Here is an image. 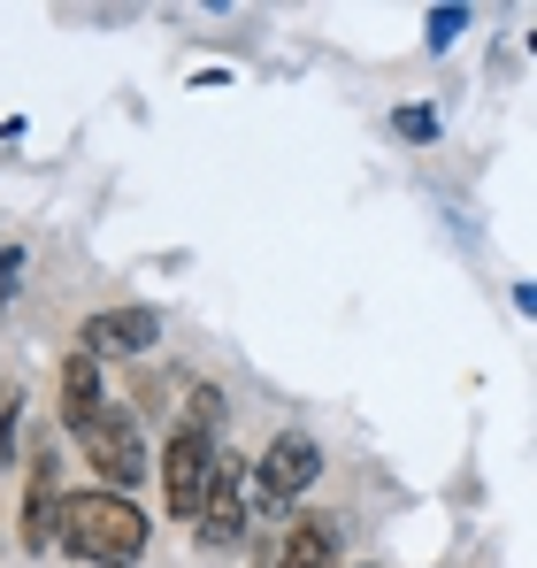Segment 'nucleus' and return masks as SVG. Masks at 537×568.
<instances>
[{"instance_id": "obj_1", "label": "nucleus", "mask_w": 537, "mask_h": 568, "mask_svg": "<svg viewBox=\"0 0 537 568\" xmlns=\"http://www.w3.org/2000/svg\"><path fill=\"white\" fill-rule=\"evenodd\" d=\"M146 538H154V523H146V507H139L131 491L85 484V491L62 499V554H70V561H85V568H139V561H146Z\"/></svg>"}, {"instance_id": "obj_2", "label": "nucleus", "mask_w": 537, "mask_h": 568, "mask_svg": "<svg viewBox=\"0 0 537 568\" xmlns=\"http://www.w3.org/2000/svg\"><path fill=\"white\" fill-rule=\"evenodd\" d=\"M78 438V454H85V469L108 484V491H131L139 499V484L154 476V454H146V430H139V407L131 399H108L92 423L70 430Z\"/></svg>"}, {"instance_id": "obj_3", "label": "nucleus", "mask_w": 537, "mask_h": 568, "mask_svg": "<svg viewBox=\"0 0 537 568\" xmlns=\"http://www.w3.org/2000/svg\"><path fill=\"white\" fill-rule=\"evenodd\" d=\"M215 462H223V438H207V430H192L178 423L170 438H162V454H154V469H162V499H170V523H200V507H207V484H215Z\"/></svg>"}, {"instance_id": "obj_4", "label": "nucleus", "mask_w": 537, "mask_h": 568, "mask_svg": "<svg viewBox=\"0 0 537 568\" xmlns=\"http://www.w3.org/2000/svg\"><path fill=\"white\" fill-rule=\"evenodd\" d=\"M315 476H323V446H315V430H276L262 446V462H254V515H284L300 491H315Z\"/></svg>"}, {"instance_id": "obj_5", "label": "nucleus", "mask_w": 537, "mask_h": 568, "mask_svg": "<svg viewBox=\"0 0 537 568\" xmlns=\"http://www.w3.org/2000/svg\"><path fill=\"white\" fill-rule=\"evenodd\" d=\"M246 476H254V462L223 446V462H215V484H207V507H200V523H192V538H200L207 554H231V546H246V530H254Z\"/></svg>"}, {"instance_id": "obj_6", "label": "nucleus", "mask_w": 537, "mask_h": 568, "mask_svg": "<svg viewBox=\"0 0 537 568\" xmlns=\"http://www.w3.org/2000/svg\"><path fill=\"white\" fill-rule=\"evenodd\" d=\"M154 346H162V315L154 307H100V315H85V331H78V354H92L100 369L108 362H139Z\"/></svg>"}, {"instance_id": "obj_7", "label": "nucleus", "mask_w": 537, "mask_h": 568, "mask_svg": "<svg viewBox=\"0 0 537 568\" xmlns=\"http://www.w3.org/2000/svg\"><path fill=\"white\" fill-rule=\"evenodd\" d=\"M62 469H54V454H39L31 476H23V507H16V546L23 554H62Z\"/></svg>"}, {"instance_id": "obj_8", "label": "nucleus", "mask_w": 537, "mask_h": 568, "mask_svg": "<svg viewBox=\"0 0 537 568\" xmlns=\"http://www.w3.org/2000/svg\"><path fill=\"white\" fill-rule=\"evenodd\" d=\"M338 546H346V523L338 515H292L268 568H338Z\"/></svg>"}, {"instance_id": "obj_9", "label": "nucleus", "mask_w": 537, "mask_h": 568, "mask_svg": "<svg viewBox=\"0 0 537 568\" xmlns=\"http://www.w3.org/2000/svg\"><path fill=\"white\" fill-rule=\"evenodd\" d=\"M54 392H62L54 407H62V423H70V430H78V423H92V415L108 407V384H100V362H92V354H78V346L62 354V377H54Z\"/></svg>"}, {"instance_id": "obj_10", "label": "nucleus", "mask_w": 537, "mask_h": 568, "mask_svg": "<svg viewBox=\"0 0 537 568\" xmlns=\"http://www.w3.org/2000/svg\"><path fill=\"white\" fill-rule=\"evenodd\" d=\"M184 399H192V407H184L178 423H192V430H207V438H223V384L192 377V384H184Z\"/></svg>"}, {"instance_id": "obj_11", "label": "nucleus", "mask_w": 537, "mask_h": 568, "mask_svg": "<svg viewBox=\"0 0 537 568\" xmlns=\"http://www.w3.org/2000/svg\"><path fill=\"white\" fill-rule=\"evenodd\" d=\"M392 131H399L407 146H438V108H399Z\"/></svg>"}, {"instance_id": "obj_12", "label": "nucleus", "mask_w": 537, "mask_h": 568, "mask_svg": "<svg viewBox=\"0 0 537 568\" xmlns=\"http://www.w3.org/2000/svg\"><path fill=\"white\" fill-rule=\"evenodd\" d=\"M16 423H23V392H16V384H0V469L16 462Z\"/></svg>"}, {"instance_id": "obj_13", "label": "nucleus", "mask_w": 537, "mask_h": 568, "mask_svg": "<svg viewBox=\"0 0 537 568\" xmlns=\"http://www.w3.org/2000/svg\"><path fill=\"white\" fill-rule=\"evenodd\" d=\"M423 31H430V54H446L453 39L468 31V8H430V23H423Z\"/></svg>"}, {"instance_id": "obj_14", "label": "nucleus", "mask_w": 537, "mask_h": 568, "mask_svg": "<svg viewBox=\"0 0 537 568\" xmlns=\"http://www.w3.org/2000/svg\"><path fill=\"white\" fill-rule=\"evenodd\" d=\"M16 270H23V246H0V300H16Z\"/></svg>"}, {"instance_id": "obj_15", "label": "nucleus", "mask_w": 537, "mask_h": 568, "mask_svg": "<svg viewBox=\"0 0 537 568\" xmlns=\"http://www.w3.org/2000/svg\"><path fill=\"white\" fill-rule=\"evenodd\" d=\"M515 307H523V315H537V284H515Z\"/></svg>"}, {"instance_id": "obj_16", "label": "nucleus", "mask_w": 537, "mask_h": 568, "mask_svg": "<svg viewBox=\"0 0 537 568\" xmlns=\"http://www.w3.org/2000/svg\"><path fill=\"white\" fill-rule=\"evenodd\" d=\"M530 54H537V39H530Z\"/></svg>"}, {"instance_id": "obj_17", "label": "nucleus", "mask_w": 537, "mask_h": 568, "mask_svg": "<svg viewBox=\"0 0 537 568\" xmlns=\"http://www.w3.org/2000/svg\"><path fill=\"white\" fill-rule=\"evenodd\" d=\"M368 568H376V561H368Z\"/></svg>"}]
</instances>
